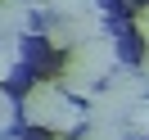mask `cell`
Here are the masks:
<instances>
[{"label": "cell", "instance_id": "1", "mask_svg": "<svg viewBox=\"0 0 149 140\" xmlns=\"http://www.w3.org/2000/svg\"><path fill=\"white\" fill-rule=\"evenodd\" d=\"M23 118H27L32 127H50L54 136H68L86 113L72 104V95H68L59 81H36L27 95H23Z\"/></svg>", "mask_w": 149, "mask_h": 140}, {"label": "cell", "instance_id": "2", "mask_svg": "<svg viewBox=\"0 0 149 140\" xmlns=\"http://www.w3.org/2000/svg\"><path fill=\"white\" fill-rule=\"evenodd\" d=\"M104 9L95 5V9H86V14H59L54 23L45 27V41L54 50H77V45H86L91 36H104Z\"/></svg>", "mask_w": 149, "mask_h": 140}, {"label": "cell", "instance_id": "3", "mask_svg": "<svg viewBox=\"0 0 149 140\" xmlns=\"http://www.w3.org/2000/svg\"><path fill=\"white\" fill-rule=\"evenodd\" d=\"M68 63L81 68V72H86V77H95V81H104V77L118 68V45H113L109 32H104V36H91L86 45L68 50Z\"/></svg>", "mask_w": 149, "mask_h": 140}, {"label": "cell", "instance_id": "4", "mask_svg": "<svg viewBox=\"0 0 149 140\" xmlns=\"http://www.w3.org/2000/svg\"><path fill=\"white\" fill-rule=\"evenodd\" d=\"M86 104H91V109H86V122H91V127H100V122H131V109H136L131 100H122V95L109 91V86L95 91Z\"/></svg>", "mask_w": 149, "mask_h": 140}, {"label": "cell", "instance_id": "5", "mask_svg": "<svg viewBox=\"0 0 149 140\" xmlns=\"http://www.w3.org/2000/svg\"><path fill=\"white\" fill-rule=\"evenodd\" d=\"M104 86H109V91H118L122 95V100H131V104H140V100H145V72H140V68H113V72L109 77H104Z\"/></svg>", "mask_w": 149, "mask_h": 140}, {"label": "cell", "instance_id": "6", "mask_svg": "<svg viewBox=\"0 0 149 140\" xmlns=\"http://www.w3.org/2000/svg\"><path fill=\"white\" fill-rule=\"evenodd\" d=\"M59 86H63L72 100H91V95L100 91V81H95V77H86L81 68H72V63H63V72H59Z\"/></svg>", "mask_w": 149, "mask_h": 140}, {"label": "cell", "instance_id": "7", "mask_svg": "<svg viewBox=\"0 0 149 140\" xmlns=\"http://www.w3.org/2000/svg\"><path fill=\"white\" fill-rule=\"evenodd\" d=\"M27 23H32V14L23 0H0V36H18Z\"/></svg>", "mask_w": 149, "mask_h": 140}, {"label": "cell", "instance_id": "8", "mask_svg": "<svg viewBox=\"0 0 149 140\" xmlns=\"http://www.w3.org/2000/svg\"><path fill=\"white\" fill-rule=\"evenodd\" d=\"M23 50H18V36H0V86L14 77V68H18Z\"/></svg>", "mask_w": 149, "mask_h": 140}, {"label": "cell", "instance_id": "9", "mask_svg": "<svg viewBox=\"0 0 149 140\" xmlns=\"http://www.w3.org/2000/svg\"><path fill=\"white\" fill-rule=\"evenodd\" d=\"M45 9H54V14H86V9H95V0H41Z\"/></svg>", "mask_w": 149, "mask_h": 140}, {"label": "cell", "instance_id": "10", "mask_svg": "<svg viewBox=\"0 0 149 140\" xmlns=\"http://www.w3.org/2000/svg\"><path fill=\"white\" fill-rule=\"evenodd\" d=\"M136 32H140V41L149 45V5H140V14H136Z\"/></svg>", "mask_w": 149, "mask_h": 140}, {"label": "cell", "instance_id": "11", "mask_svg": "<svg viewBox=\"0 0 149 140\" xmlns=\"http://www.w3.org/2000/svg\"><path fill=\"white\" fill-rule=\"evenodd\" d=\"M0 113H14V100L5 95V86H0Z\"/></svg>", "mask_w": 149, "mask_h": 140}, {"label": "cell", "instance_id": "12", "mask_svg": "<svg viewBox=\"0 0 149 140\" xmlns=\"http://www.w3.org/2000/svg\"><path fill=\"white\" fill-rule=\"evenodd\" d=\"M140 72H145V81H149V45H145V59H140Z\"/></svg>", "mask_w": 149, "mask_h": 140}, {"label": "cell", "instance_id": "13", "mask_svg": "<svg viewBox=\"0 0 149 140\" xmlns=\"http://www.w3.org/2000/svg\"><path fill=\"white\" fill-rule=\"evenodd\" d=\"M0 140H14V136H0Z\"/></svg>", "mask_w": 149, "mask_h": 140}, {"label": "cell", "instance_id": "14", "mask_svg": "<svg viewBox=\"0 0 149 140\" xmlns=\"http://www.w3.org/2000/svg\"><path fill=\"white\" fill-rule=\"evenodd\" d=\"M54 140H63V136H54Z\"/></svg>", "mask_w": 149, "mask_h": 140}]
</instances>
